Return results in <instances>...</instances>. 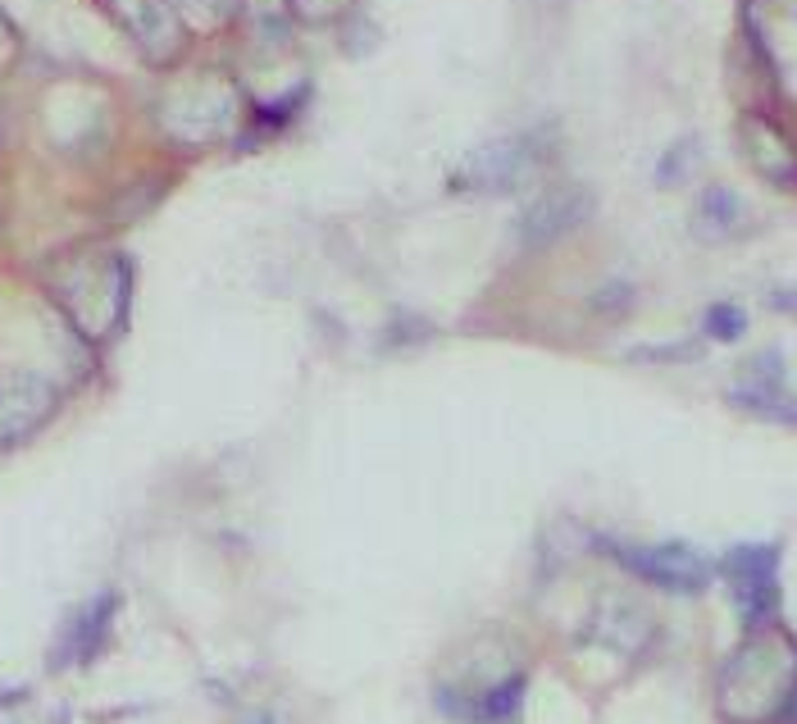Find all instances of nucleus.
Instances as JSON below:
<instances>
[{
  "label": "nucleus",
  "instance_id": "nucleus-10",
  "mask_svg": "<svg viewBox=\"0 0 797 724\" xmlns=\"http://www.w3.org/2000/svg\"><path fill=\"white\" fill-rule=\"evenodd\" d=\"M707 328H711V338H739L743 333V315L733 306H716L707 315Z\"/></svg>",
  "mask_w": 797,
  "mask_h": 724
},
{
  "label": "nucleus",
  "instance_id": "nucleus-13",
  "mask_svg": "<svg viewBox=\"0 0 797 724\" xmlns=\"http://www.w3.org/2000/svg\"><path fill=\"white\" fill-rule=\"evenodd\" d=\"M247 724H273V720H269V715H256V720H247Z\"/></svg>",
  "mask_w": 797,
  "mask_h": 724
},
{
  "label": "nucleus",
  "instance_id": "nucleus-4",
  "mask_svg": "<svg viewBox=\"0 0 797 724\" xmlns=\"http://www.w3.org/2000/svg\"><path fill=\"white\" fill-rule=\"evenodd\" d=\"M59 406V392L46 378H0V446L23 442L33 429H42Z\"/></svg>",
  "mask_w": 797,
  "mask_h": 724
},
{
  "label": "nucleus",
  "instance_id": "nucleus-6",
  "mask_svg": "<svg viewBox=\"0 0 797 724\" xmlns=\"http://www.w3.org/2000/svg\"><path fill=\"white\" fill-rule=\"evenodd\" d=\"M110 620H114V597H97L91 607H82L69 624V638L59 647V666H87L110 638Z\"/></svg>",
  "mask_w": 797,
  "mask_h": 724
},
{
  "label": "nucleus",
  "instance_id": "nucleus-2",
  "mask_svg": "<svg viewBox=\"0 0 797 724\" xmlns=\"http://www.w3.org/2000/svg\"><path fill=\"white\" fill-rule=\"evenodd\" d=\"M616 561H625L633 575L652 579V584H661L670 592H697L711 579V565L701 561L693 547H680V542H661V547H633V542H620Z\"/></svg>",
  "mask_w": 797,
  "mask_h": 724
},
{
  "label": "nucleus",
  "instance_id": "nucleus-1",
  "mask_svg": "<svg viewBox=\"0 0 797 724\" xmlns=\"http://www.w3.org/2000/svg\"><path fill=\"white\" fill-rule=\"evenodd\" d=\"M542 165V150L534 137H510L474 150V156L456 169V188L465 192H510Z\"/></svg>",
  "mask_w": 797,
  "mask_h": 724
},
{
  "label": "nucleus",
  "instance_id": "nucleus-7",
  "mask_svg": "<svg viewBox=\"0 0 797 724\" xmlns=\"http://www.w3.org/2000/svg\"><path fill=\"white\" fill-rule=\"evenodd\" d=\"M114 10L124 14L128 33L142 42V50H150L156 59H165L178 46V23L165 0H133V10H124V5H114Z\"/></svg>",
  "mask_w": 797,
  "mask_h": 724
},
{
  "label": "nucleus",
  "instance_id": "nucleus-3",
  "mask_svg": "<svg viewBox=\"0 0 797 724\" xmlns=\"http://www.w3.org/2000/svg\"><path fill=\"white\" fill-rule=\"evenodd\" d=\"M775 547H739L729 552L725 561V575H729V592L739 601V611L761 624L775 615V601H779V575H775Z\"/></svg>",
  "mask_w": 797,
  "mask_h": 724
},
{
  "label": "nucleus",
  "instance_id": "nucleus-11",
  "mask_svg": "<svg viewBox=\"0 0 797 724\" xmlns=\"http://www.w3.org/2000/svg\"><path fill=\"white\" fill-rule=\"evenodd\" d=\"M779 720H784V724H797V683H793V692H788V702L779 706Z\"/></svg>",
  "mask_w": 797,
  "mask_h": 724
},
{
  "label": "nucleus",
  "instance_id": "nucleus-5",
  "mask_svg": "<svg viewBox=\"0 0 797 724\" xmlns=\"http://www.w3.org/2000/svg\"><path fill=\"white\" fill-rule=\"evenodd\" d=\"M588 210H593V196L584 188H551L519 215V241L525 247H547V241H557L584 224Z\"/></svg>",
  "mask_w": 797,
  "mask_h": 724
},
{
  "label": "nucleus",
  "instance_id": "nucleus-9",
  "mask_svg": "<svg viewBox=\"0 0 797 724\" xmlns=\"http://www.w3.org/2000/svg\"><path fill=\"white\" fill-rule=\"evenodd\" d=\"M519 692H525V679L502 683V688H493V692H487V698L479 702V711H483L487 720H506V715L519 711Z\"/></svg>",
  "mask_w": 797,
  "mask_h": 724
},
{
  "label": "nucleus",
  "instance_id": "nucleus-12",
  "mask_svg": "<svg viewBox=\"0 0 797 724\" xmlns=\"http://www.w3.org/2000/svg\"><path fill=\"white\" fill-rule=\"evenodd\" d=\"M771 301H775V306H779L784 315H797V292H775Z\"/></svg>",
  "mask_w": 797,
  "mask_h": 724
},
{
  "label": "nucleus",
  "instance_id": "nucleus-8",
  "mask_svg": "<svg viewBox=\"0 0 797 724\" xmlns=\"http://www.w3.org/2000/svg\"><path fill=\"white\" fill-rule=\"evenodd\" d=\"M729 406L752 410L761 419H784V425H797V397H788L779 383H748L739 392H729Z\"/></svg>",
  "mask_w": 797,
  "mask_h": 724
}]
</instances>
